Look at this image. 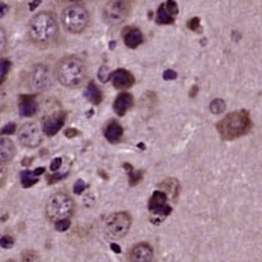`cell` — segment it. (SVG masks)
I'll return each instance as SVG.
<instances>
[{"mask_svg":"<svg viewBox=\"0 0 262 262\" xmlns=\"http://www.w3.org/2000/svg\"><path fill=\"white\" fill-rule=\"evenodd\" d=\"M130 184H137L139 183V180L140 179L142 178V172L141 171H136V172H133V171H130Z\"/></svg>","mask_w":262,"mask_h":262,"instance_id":"cell-31","label":"cell"},{"mask_svg":"<svg viewBox=\"0 0 262 262\" xmlns=\"http://www.w3.org/2000/svg\"><path fill=\"white\" fill-rule=\"evenodd\" d=\"M130 262H151L154 261V249L148 243L136 244L128 253Z\"/></svg>","mask_w":262,"mask_h":262,"instance_id":"cell-13","label":"cell"},{"mask_svg":"<svg viewBox=\"0 0 262 262\" xmlns=\"http://www.w3.org/2000/svg\"><path fill=\"white\" fill-rule=\"evenodd\" d=\"M59 36V21L54 12L42 11L31 17L27 24V37L37 47L51 46Z\"/></svg>","mask_w":262,"mask_h":262,"instance_id":"cell-1","label":"cell"},{"mask_svg":"<svg viewBox=\"0 0 262 262\" xmlns=\"http://www.w3.org/2000/svg\"><path fill=\"white\" fill-rule=\"evenodd\" d=\"M87 68L82 59L77 56H66L57 61L55 66V79L59 84L68 89L81 86L86 80Z\"/></svg>","mask_w":262,"mask_h":262,"instance_id":"cell-2","label":"cell"},{"mask_svg":"<svg viewBox=\"0 0 262 262\" xmlns=\"http://www.w3.org/2000/svg\"><path fill=\"white\" fill-rule=\"evenodd\" d=\"M103 135H105L106 140L111 144H118L121 141L124 136V129L118 121H110L107 125L105 127L103 130Z\"/></svg>","mask_w":262,"mask_h":262,"instance_id":"cell-18","label":"cell"},{"mask_svg":"<svg viewBox=\"0 0 262 262\" xmlns=\"http://www.w3.org/2000/svg\"><path fill=\"white\" fill-rule=\"evenodd\" d=\"M61 163H63V159L61 158H55L54 160L51 162V165H50V169H51L52 172H57L59 171V169L61 167Z\"/></svg>","mask_w":262,"mask_h":262,"instance_id":"cell-30","label":"cell"},{"mask_svg":"<svg viewBox=\"0 0 262 262\" xmlns=\"http://www.w3.org/2000/svg\"><path fill=\"white\" fill-rule=\"evenodd\" d=\"M85 188H86V184H85V181L77 180L76 181L75 185H73V192H75L76 194H81V193L85 190Z\"/></svg>","mask_w":262,"mask_h":262,"instance_id":"cell-29","label":"cell"},{"mask_svg":"<svg viewBox=\"0 0 262 262\" xmlns=\"http://www.w3.org/2000/svg\"><path fill=\"white\" fill-rule=\"evenodd\" d=\"M7 46H8V36L3 26H0V56L6 52Z\"/></svg>","mask_w":262,"mask_h":262,"instance_id":"cell-24","label":"cell"},{"mask_svg":"<svg viewBox=\"0 0 262 262\" xmlns=\"http://www.w3.org/2000/svg\"><path fill=\"white\" fill-rule=\"evenodd\" d=\"M76 210V204L72 197L66 192L54 193L46 202V218L55 223L61 219H71Z\"/></svg>","mask_w":262,"mask_h":262,"instance_id":"cell-4","label":"cell"},{"mask_svg":"<svg viewBox=\"0 0 262 262\" xmlns=\"http://www.w3.org/2000/svg\"><path fill=\"white\" fill-rule=\"evenodd\" d=\"M18 141L27 149H36L43 142L42 127L37 121H26L18 128Z\"/></svg>","mask_w":262,"mask_h":262,"instance_id":"cell-8","label":"cell"},{"mask_svg":"<svg viewBox=\"0 0 262 262\" xmlns=\"http://www.w3.org/2000/svg\"><path fill=\"white\" fill-rule=\"evenodd\" d=\"M111 81L116 89L119 90H127L135 85V77L132 73L127 70H116L111 73Z\"/></svg>","mask_w":262,"mask_h":262,"instance_id":"cell-14","label":"cell"},{"mask_svg":"<svg viewBox=\"0 0 262 262\" xmlns=\"http://www.w3.org/2000/svg\"><path fill=\"white\" fill-rule=\"evenodd\" d=\"M167 193L162 192V190H155L153 193V196L149 200V211L154 215H162V217H167L171 214L172 208L167 202Z\"/></svg>","mask_w":262,"mask_h":262,"instance_id":"cell-10","label":"cell"},{"mask_svg":"<svg viewBox=\"0 0 262 262\" xmlns=\"http://www.w3.org/2000/svg\"><path fill=\"white\" fill-rule=\"evenodd\" d=\"M18 111L24 118H31L38 111V103L31 96H21L20 105H18Z\"/></svg>","mask_w":262,"mask_h":262,"instance_id":"cell-19","label":"cell"},{"mask_svg":"<svg viewBox=\"0 0 262 262\" xmlns=\"http://www.w3.org/2000/svg\"><path fill=\"white\" fill-rule=\"evenodd\" d=\"M133 105H135V100H133L132 94L124 91V93H120L116 96V100L114 102V111L116 112L118 116H124L132 109Z\"/></svg>","mask_w":262,"mask_h":262,"instance_id":"cell-15","label":"cell"},{"mask_svg":"<svg viewBox=\"0 0 262 262\" xmlns=\"http://www.w3.org/2000/svg\"><path fill=\"white\" fill-rule=\"evenodd\" d=\"M209 110H210L211 114L214 115H219L222 114L224 110H226V102L220 98H217V100L211 101L210 106H209Z\"/></svg>","mask_w":262,"mask_h":262,"instance_id":"cell-22","label":"cell"},{"mask_svg":"<svg viewBox=\"0 0 262 262\" xmlns=\"http://www.w3.org/2000/svg\"><path fill=\"white\" fill-rule=\"evenodd\" d=\"M84 95L87 101L93 105H100L103 100V94L102 90H101L100 87L96 86L93 81L89 82V85L86 86L84 91Z\"/></svg>","mask_w":262,"mask_h":262,"instance_id":"cell-20","label":"cell"},{"mask_svg":"<svg viewBox=\"0 0 262 262\" xmlns=\"http://www.w3.org/2000/svg\"><path fill=\"white\" fill-rule=\"evenodd\" d=\"M252 128L250 115L247 110L231 112L217 123V132L223 141L234 140L247 135Z\"/></svg>","mask_w":262,"mask_h":262,"instance_id":"cell-3","label":"cell"},{"mask_svg":"<svg viewBox=\"0 0 262 262\" xmlns=\"http://www.w3.org/2000/svg\"><path fill=\"white\" fill-rule=\"evenodd\" d=\"M163 77H165V80H175L178 77V73L172 70H167L166 72L163 73Z\"/></svg>","mask_w":262,"mask_h":262,"instance_id":"cell-33","label":"cell"},{"mask_svg":"<svg viewBox=\"0 0 262 262\" xmlns=\"http://www.w3.org/2000/svg\"><path fill=\"white\" fill-rule=\"evenodd\" d=\"M90 24V13L84 6L73 3L63 9L61 25L68 33L82 34Z\"/></svg>","mask_w":262,"mask_h":262,"instance_id":"cell-5","label":"cell"},{"mask_svg":"<svg viewBox=\"0 0 262 262\" xmlns=\"http://www.w3.org/2000/svg\"><path fill=\"white\" fill-rule=\"evenodd\" d=\"M71 227V219H61V220H57L55 222V228L56 231H67V230Z\"/></svg>","mask_w":262,"mask_h":262,"instance_id":"cell-25","label":"cell"},{"mask_svg":"<svg viewBox=\"0 0 262 262\" xmlns=\"http://www.w3.org/2000/svg\"><path fill=\"white\" fill-rule=\"evenodd\" d=\"M20 179H21V184L24 185L25 188H29L31 187V185H34V184L38 181V179H37V174L34 171H22L21 175H20Z\"/></svg>","mask_w":262,"mask_h":262,"instance_id":"cell-21","label":"cell"},{"mask_svg":"<svg viewBox=\"0 0 262 262\" xmlns=\"http://www.w3.org/2000/svg\"><path fill=\"white\" fill-rule=\"evenodd\" d=\"M9 8L6 3H0V17H4V16L8 13Z\"/></svg>","mask_w":262,"mask_h":262,"instance_id":"cell-35","label":"cell"},{"mask_svg":"<svg viewBox=\"0 0 262 262\" xmlns=\"http://www.w3.org/2000/svg\"><path fill=\"white\" fill-rule=\"evenodd\" d=\"M16 146L8 137H0V163L7 165L15 158Z\"/></svg>","mask_w":262,"mask_h":262,"instance_id":"cell-17","label":"cell"},{"mask_svg":"<svg viewBox=\"0 0 262 262\" xmlns=\"http://www.w3.org/2000/svg\"><path fill=\"white\" fill-rule=\"evenodd\" d=\"M64 123H66V114L64 112H55V114L50 115L43 120L42 123V132L45 133L47 137H52L59 130L63 128Z\"/></svg>","mask_w":262,"mask_h":262,"instance_id":"cell-12","label":"cell"},{"mask_svg":"<svg viewBox=\"0 0 262 262\" xmlns=\"http://www.w3.org/2000/svg\"><path fill=\"white\" fill-rule=\"evenodd\" d=\"M76 2H77V0H73V3H76Z\"/></svg>","mask_w":262,"mask_h":262,"instance_id":"cell-37","label":"cell"},{"mask_svg":"<svg viewBox=\"0 0 262 262\" xmlns=\"http://www.w3.org/2000/svg\"><path fill=\"white\" fill-rule=\"evenodd\" d=\"M29 84L33 87L34 90L46 91L54 84L52 73L47 66L38 64L31 70L30 76H29Z\"/></svg>","mask_w":262,"mask_h":262,"instance_id":"cell-9","label":"cell"},{"mask_svg":"<svg viewBox=\"0 0 262 262\" xmlns=\"http://www.w3.org/2000/svg\"><path fill=\"white\" fill-rule=\"evenodd\" d=\"M15 129H16V125L15 124H8V125H6V127L3 128V130H2V135H7V133H13L15 132Z\"/></svg>","mask_w":262,"mask_h":262,"instance_id":"cell-34","label":"cell"},{"mask_svg":"<svg viewBox=\"0 0 262 262\" xmlns=\"http://www.w3.org/2000/svg\"><path fill=\"white\" fill-rule=\"evenodd\" d=\"M98 77H100V80L102 82L109 81V79L111 77V72H110L109 67H106V66L101 67L100 72H98Z\"/></svg>","mask_w":262,"mask_h":262,"instance_id":"cell-26","label":"cell"},{"mask_svg":"<svg viewBox=\"0 0 262 262\" xmlns=\"http://www.w3.org/2000/svg\"><path fill=\"white\" fill-rule=\"evenodd\" d=\"M13 244H15V240L13 238H11L9 235H4L0 238V245L6 249H9V248H12Z\"/></svg>","mask_w":262,"mask_h":262,"instance_id":"cell-27","label":"cell"},{"mask_svg":"<svg viewBox=\"0 0 262 262\" xmlns=\"http://www.w3.org/2000/svg\"><path fill=\"white\" fill-rule=\"evenodd\" d=\"M132 226V217L127 211H118L112 213L105 220V236L112 241L120 240L127 236Z\"/></svg>","mask_w":262,"mask_h":262,"instance_id":"cell-6","label":"cell"},{"mask_svg":"<svg viewBox=\"0 0 262 262\" xmlns=\"http://www.w3.org/2000/svg\"><path fill=\"white\" fill-rule=\"evenodd\" d=\"M130 12H132L130 0H110L103 7V21L110 26H118L129 17Z\"/></svg>","mask_w":262,"mask_h":262,"instance_id":"cell-7","label":"cell"},{"mask_svg":"<svg viewBox=\"0 0 262 262\" xmlns=\"http://www.w3.org/2000/svg\"><path fill=\"white\" fill-rule=\"evenodd\" d=\"M76 135H77V132H76L75 129H72V128L67 132V136H68V137H71V136H76Z\"/></svg>","mask_w":262,"mask_h":262,"instance_id":"cell-36","label":"cell"},{"mask_svg":"<svg viewBox=\"0 0 262 262\" xmlns=\"http://www.w3.org/2000/svg\"><path fill=\"white\" fill-rule=\"evenodd\" d=\"M123 41L125 46L129 48H136L144 43V34L137 27H127L123 31Z\"/></svg>","mask_w":262,"mask_h":262,"instance_id":"cell-16","label":"cell"},{"mask_svg":"<svg viewBox=\"0 0 262 262\" xmlns=\"http://www.w3.org/2000/svg\"><path fill=\"white\" fill-rule=\"evenodd\" d=\"M9 70H11V61L8 59H0V82L6 80Z\"/></svg>","mask_w":262,"mask_h":262,"instance_id":"cell-23","label":"cell"},{"mask_svg":"<svg viewBox=\"0 0 262 262\" xmlns=\"http://www.w3.org/2000/svg\"><path fill=\"white\" fill-rule=\"evenodd\" d=\"M179 8L175 0H167L163 4H160L157 11L155 21L159 25H171L175 22V17L178 15Z\"/></svg>","mask_w":262,"mask_h":262,"instance_id":"cell-11","label":"cell"},{"mask_svg":"<svg viewBox=\"0 0 262 262\" xmlns=\"http://www.w3.org/2000/svg\"><path fill=\"white\" fill-rule=\"evenodd\" d=\"M187 26H188V29H190V30L199 33L200 31V18L199 17L190 18L189 21H188Z\"/></svg>","mask_w":262,"mask_h":262,"instance_id":"cell-28","label":"cell"},{"mask_svg":"<svg viewBox=\"0 0 262 262\" xmlns=\"http://www.w3.org/2000/svg\"><path fill=\"white\" fill-rule=\"evenodd\" d=\"M7 178V169H6V165L3 163H0V187L3 185L4 181H6Z\"/></svg>","mask_w":262,"mask_h":262,"instance_id":"cell-32","label":"cell"}]
</instances>
